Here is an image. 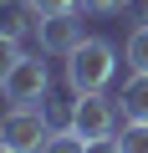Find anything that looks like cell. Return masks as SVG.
<instances>
[{"label":"cell","instance_id":"cell-1","mask_svg":"<svg viewBox=\"0 0 148 153\" xmlns=\"http://www.w3.org/2000/svg\"><path fill=\"white\" fill-rule=\"evenodd\" d=\"M112 71H118V51H112V41L87 36L77 51L66 56V87H71V97H82V92H102V87L112 82Z\"/></svg>","mask_w":148,"mask_h":153},{"label":"cell","instance_id":"cell-2","mask_svg":"<svg viewBox=\"0 0 148 153\" xmlns=\"http://www.w3.org/2000/svg\"><path fill=\"white\" fill-rule=\"evenodd\" d=\"M0 92H5V102L10 107H26V102H46V92H51V71H46V61L41 56H31V51H5V71H0Z\"/></svg>","mask_w":148,"mask_h":153},{"label":"cell","instance_id":"cell-3","mask_svg":"<svg viewBox=\"0 0 148 153\" xmlns=\"http://www.w3.org/2000/svg\"><path fill=\"white\" fill-rule=\"evenodd\" d=\"M51 133H56V128H51V117H46V102L10 107L5 123H0V143H5V153H41Z\"/></svg>","mask_w":148,"mask_h":153},{"label":"cell","instance_id":"cell-4","mask_svg":"<svg viewBox=\"0 0 148 153\" xmlns=\"http://www.w3.org/2000/svg\"><path fill=\"white\" fill-rule=\"evenodd\" d=\"M118 97L107 92H82V97H71V112H66V128H77L87 143L97 138H118Z\"/></svg>","mask_w":148,"mask_h":153},{"label":"cell","instance_id":"cell-5","mask_svg":"<svg viewBox=\"0 0 148 153\" xmlns=\"http://www.w3.org/2000/svg\"><path fill=\"white\" fill-rule=\"evenodd\" d=\"M36 41H41V51L46 56H71L87 36H82V21H77V10L71 16H36Z\"/></svg>","mask_w":148,"mask_h":153},{"label":"cell","instance_id":"cell-6","mask_svg":"<svg viewBox=\"0 0 148 153\" xmlns=\"http://www.w3.org/2000/svg\"><path fill=\"white\" fill-rule=\"evenodd\" d=\"M118 107H123V117H143L148 123V71H133L128 82H123Z\"/></svg>","mask_w":148,"mask_h":153},{"label":"cell","instance_id":"cell-7","mask_svg":"<svg viewBox=\"0 0 148 153\" xmlns=\"http://www.w3.org/2000/svg\"><path fill=\"white\" fill-rule=\"evenodd\" d=\"M118 143H123V153H148V123L143 117H123Z\"/></svg>","mask_w":148,"mask_h":153},{"label":"cell","instance_id":"cell-8","mask_svg":"<svg viewBox=\"0 0 148 153\" xmlns=\"http://www.w3.org/2000/svg\"><path fill=\"white\" fill-rule=\"evenodd\" d=\"M128 66L133 71H148V21H138L128 31Z\"/></svg>","mask_w":148,"mask_h":153},{"label":"cell","instance_id":"cell-9","mask_svg":"<svg viewBox=\"0 0 148 153\" xmlns=\"http://www.w3.org/2000/svg\"><path fill=\"white\" fill-rule=\"evenodd\" d=\"M41 153H87V138L77 133V128H56L51 138H46V148Z\"/></svg>","mask_w":148,"mask_h":153},{"label":"cell","instance_id":"cell-10","mask_svg":"<svg viewBox=\"0 0 148 153\" xmlns=\"http://www.w3.org/2000/svg\"><path fill=\"white\" fill-rule=\"evenodd\" d=\"M26 5H31V16H71L82 0H26Z\"/></svg>","mask_w":148,"mask_h":153},{"label":"cell","instance_id":"cell-11","mask_svg":"<svg viewBox=\"0 0 148 153\" xmlns=\"http://www.w3.org/2000/svg\"><path fill=\"white\" fill-rule=\"evenodd\" d=\"M128 5H133V0H87V10H97V16H118Z\"/></svg>","mask_w":148,"mask_h":153},{"label":"cell","instance_id":"cell-12","mask_svg":"<svg viewBox=\"0 0 148 153\" xmlns=\"http://www.w3.org/2000/svg\"><path fill=\"white\" fill-rule=\"evenodd\" d=\"M87 153H123V143L118 138H97V143H87Z\"/></svg>","mask_w":148,"mask_h":153},{"label":"cell","instance_id":"cell-13","mask_svg":"<svg viewBox=\"0 0 148 153\" xmlns=\"http://www.w3.org/2000/svg\"><path fill=\"white\" fill-rule=\"evenodd\" d=\"M128 10H133L138 21H148V0H133V5H128Z\"/></svg>","mask_w":148,"mask_h":153}]
</instances>
